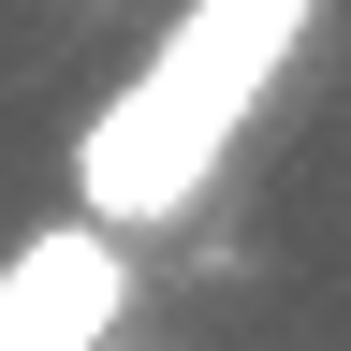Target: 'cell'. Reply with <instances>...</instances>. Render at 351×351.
I'll return each mask as SVG.
<instances>
[{
  "instance_id": "obj_1",
  "label": "cell",
  "mask_w": 351,
  "mask_h": 351,
  "mask_svg": "<svg viewBox=\"0 0 351 351\" xmlns=\"http://www.w3.org/2000/svg\"><path fill=\"white\" fill-rule=\"evenodd\" d=\"M307 15L322 0H176L161 44L132 59L73 132V219L147 249L161 219H191L234 161V132L263 117V88L307 59Z\"/></svg>"
},
{
  "instance_id": "obj_2",
  "label": "cell",
  "mask_w": 351,
  "mask_h": 351,
  "mask_svg": "<svg viewBox=\"0 0 351 351\" xmlns=\"http://www.w3.org/2000/svg\"><path fill=\"white\" fill-rule=\"evenodd\" d=\"M117 322H132V234L44 219L29 249H0V351H117Z\"/></svg>"
}]
</instances>
